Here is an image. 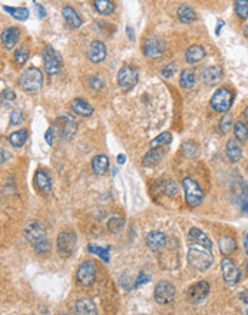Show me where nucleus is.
Here are the masks:
<instances>
[{
	"mask_svg": "<svg viewBox=\"0 0 248 315\" xmlns=\"http://www.w3.org/2000/svg\"><path fill=\"white\" fill-rule=\"evenodd\" d=\"M186 259L189 267L197 271H207L214 262L213 242L208 235L198 228H191L188 232Z\"/></svg>",
	"mask_w": 248,
	"mask_h": 315,
	"instance_id": "obj_1",
	"label": "nucleus"
},
{
	"mask_svg": "<svg viewBox=\"0 0 248 315\" xmlns=\"http://www.w3.org/2000/svg\"><path fill=\"white\" fill-rule=\"evenodd\" d=\"M19 85L26 92H37L43 85V73L37 67H28L20 73Z\"/></svg>",
	"mask_w": 248,
	"mask_h": 315,
	"instance_id": "obj_2",
	"label": "nucleus"
},
{
	"mask_svg": "<svg viewBox=\"0 0 248 315\" xmlns=\"http://www.w3.org/2000/svg\"><path fill=\"white\" fill-rule=\"evenodd\" d=\"M55 130L61 142H67L75 136L78 130V124L72 115L63 113L61 116H58V119L55 121Z\"/></svg>",
	"mask_w": 248,
	"mask_h": 315,
	"instance_id": "obj_3",
	"label": "nucleus"
},
{
	"mask_svg": "<svg viewBox=\"0 0 248 315\" xmlns=\"http://www.w3.org/2000/svg\"><path fill=\"white\" fill-rule=\"evenodd\" d=\"M235 94L232 91H230L228 88H219L215 94L211 97V106L215 112L219 113H225L231 109L232 102H234Z\"/></svg>",
	"mask_w": 248,
	"mask_h": 315,
	"instance_id": "obj_4",
	"label": "nucleus"
},
{
	"mask_svg": "<svg viewBox=\"0 0 248 315\" xmlns=\"http://www.w3.org/2000/svg\"><path fill=\"white\" fill-rule=\"evenodd\" d=\"M76 242H78V236L73 231L67 229V231L61 232L58 235V239H56L58 253L62 258H69L76 248Z\"/></svg>",
	"mask_w": 248,
	"mask_h": 315,
	"instance_id": "obj_5",
	"label": "nucleus"
},
{
	"mask_svg": "<svg viewBox=\"0 0 248 315\" xmlns=\"http://www.w3.org/2000/svg\"><path fill=\"white\" fill-rule=\"evenodd\" d=\"M42 58H43V67L48 75H56L61 72L63 66L62 58L59 52H56L52 46H45L42 52Z\"/></svg>",
	"mask_w": 248,
	"mask_h": 315,
	"instance_id": "obj_6",
	"label": "nucleus"
},
{
	"mask_svg": "<svg viewBox=\"0 0 248 315\" xmlns=\"http://www.w3.org/2000/svg\"><path fill=\"white\" fill-rule=\"evenodd\" d=\"M25 238L32 244V247H37L39 244L48 241V236H46V231L43 228V225L37 220H29L26 225H25Z\"/></svg>",
	"mask_w": 248,
	"mask_h": 315,
	"instance_id": "obj_7",
	"label": "nucleus"
},
{
	"mask_svg": "<svg viewBox=\"0 0 248 315\" xmlns=\"http://www.w3.org/2000/svg\"><path fill=\"white\" fill-rule=\"evenodd\" d=\"M96 278V264L93 261H85L79 265L76 271V283L82 288H88L95 283Z\"/></svg>",
	"mask_w": 248,
	"mask_h": 315,
	"instance_id": "obj_8",
	"label": "nucleus"
},
{
	"mask_svg": "<svg viewBox=\"0 0 248 315\" xmlns=\"http://www.w3.org/2000/svg\"><path fill=\"white\" fill-rule=\"evenodd\" d=\"M182 187H184V192H185L186 204L191 208L198 206L204 199V192L199 188V185L192 178H185L182 181Z\"/></svg>",
	"mask_w": 248,
	"mask_h": 315,
	"instance_id": "obj_9",
	"label": "nucleus"
},
{
	"mask_svg": "<svg viewBox=\"0 0 248 315\" xmlns=\"http://www.w3.org/2000/svg\"><path fill=\"white\" fill-rule=\"evenodd\" d=\"M138 78H139V75H138L136 67L131 66V64H125L118 72V85L121 89L129 91L138 83Z\"/></svg>",
	"mask_w": 248,
	"mask_h": 315,
	"instance_id": "obj_10",
	"label": "nucleus"
},
{
	"mask_svg": "<svg viewBox=\"0 0 248 315\" xmlns=\"http://www.w3.org/2000/svg\"><path fill=\"white\" fill-rule=\"evenodd\" d=\"M142 50L149 59H159L165 52V42L155 34H151L145 39Z\"/></svg>",
	"mask_w": 248,
	"mask_h": 315,
	"instance_id": "obj_11",
	"label": "nucleus"
},
{
	"mask_svg": "<svg viewBox=\"0 0 248 315\" xmlns=\"http://www.w3.org/2000/svg\"><path fill=\"white\" fill-rule=\"evenodd\" d=\"M221 271H222V278L230 286H235L241 280V272L238 267L228 258L221 261Z\"/></svg>",
	"mask_w": 248,
	"mask_h": 315,
	"instance_id": "obj_12",
	"label": "nucleus"
},
{
	"mask_svg": "<svg viewBox=\"0 0 248 315\" xmlns=\"http://www.w3.org/2000/svg\"><path fill=\"white\" fill-rule=\"evenodd\" d=\"M154 297H155L156 302L161 304V305L171 304L174 301V298H175V286L171 283L161 281V283L156 284Z\"/></svg>",
	"mask_w": 248,
	"mask_h": 315,
	"instance_id": "obj_13",
	"label": "nucleus"
},
{
	"mask_svg": "<svg viewBox=\"0 0 248 315\" xmlns=\"http://www.w3.org/2000/svg\"><path fill=\"white\" fill-rule=\"evenodd\" d=\"M210 294V284L207 281H199L194 284L188 291V301L192 304H201Z\"/></svg>",
	"mask_w": 248,
	"mask_h": 315,
	"instance_id": "obj_14",
	"label": "nucleus"
},
{
	"mask_svg": "<svg viewBox=\"0 0 248 315\" xmlns=\"http://www.w3.org/2000/svg\"><path fill=\"white\" fill-rule=\"evenodd\" d=\"M106 46L102 40H93L88 47V59L92 63H100L106 58Z\"/></svg>",
	"mask_w": 248,
	"mask_h": 315,
	"instance_id": "obj_15",
	"label": "nucleus"
},
{
	"mask_svg": "<svg viewBox=\"0 0 248 315\" xmlns=\"http://www.w3.org/2000/svg\"><path fill=\"white\" fill-rule=\"evenodd\" d=\"M33 182H34L36 189L39 192H42L43 195H49L50 193V190H52V179H50V176L45 171H42V169L36 171Z\"/></svg>",
	"mask_w": 248,
	"mask_h": 315,
	"instance_id": "obj_16",
	"label": "nucleus"
},
{
	"mask_svg": "<svg viewBox=\"0 0 248 315\" xmlns=\"http://www.w3.org/2000/svg\"><path fill=\"white\" fill-rule=\"evenodd\" d=\"M168 242V238L164 232L159 231H152L147 235V245L149 247L151 251H159L162 250Z\"/></svg>",
	"mask_w": 248,
	"mask_h": 315,
	"instance_id": "obj_17",
	"label": "nucleus"
},
{
	"mask_svg": "<svg viewBox=\"0 0 248 315\" xmlns=\"http://www.w3.org/2000/svg\"><path fill=\"white\" fill-rule=\"evenodd\" d=\"M62 16L66 22V25L70 28V29H79L82 26V19L79 16V13L70 7V6H65L62 9Z\"/></svg>",
	"mask_w": 248,
	"mask_h": 315,
	"instance_id": "obj_18",
	"label": "nucleus"
},
{
	"mask_svg": "<svg viewBox=\"0 0 248 315\" xmlns=\"http://www.w3.org/2000/svg\"><path fill=\"white\" fill-rule=\"evenodd\" d=\"M222 79V69L219 66H210L202 72V80L208 86H214Z\"/></svg>",
	"mask_w": 248,
	"mask_h": 315,
	"instance_id": "obj_19",
	"label": "nucleus"
},
{
	"mask_svg": "<svg viewBox=\"0 0 248 315\" xmlns=\"http://www.w3.org/2000/svg\"><path fill=\"white\" fill-rule=\"evenodd\" d=\"M20 37V31L17 28H7L6 31H3L1 33V45L6 49H13L17 45V40Z\"/></svg>",
	"mask_w": 248,
	"mask_h": 315,
	"instance_id": "obj_20",
	"label": "nucleus"
},
{
	"mask_svg": "<svg viewBox=\"0 0 248 315\" xmlns=\"http://www.w3.org/2000/svg\"><path fill=\"white\" fill-rule=\"evenodd\" d=\"M205 58V49L201 45H192L186 49L185 52V61L189 64H195V63L201 62Z\"/></svg>",
	"mask_w": 248,
	"mask_h": 315,
	"instance_id": "obj_21",
	"label": "nucleus"
},
{
	"mask_svg": "<svg viewBox=\"0 0 248 315\" xmlns=\"http://www.w3.org/2000/svg\"><path fill=\"white\" fill-rule=\"evenodd\" d=\"M164 157H165V149H164V146H154V148L144 157L142 163H144V166H155V165H158V163L162 160V158Z\"/></svg>",
	"mask_w": 248,
	"mask_h": 315,
	"instance_id": "obj_22",
	"label": "nucleus"
},
{
	"mask_svg": "<svg viewBox=\"0 0 248 315\" xmlns=\"http://www.w3.org/2000/svg\"><path fill=\"white\" fill-rule=\"evenodd\" d=\"M75 313L81 315H95L98 314L96 305L88 298H79L75 304Z\"/></svg>",
	"mask_w": 248,
	"mask_h": 315,
	"instance_id": "obj_23",
	"label": "nucleus"
},
{
	"mask_svg": "<svg viewBox=\"0 0 248 315\" xmlns=\"http://www.w3.org/2000/svg\"><path fill=\"white\" fill-rule=\"evenodd\" d=\"M70 109L79 115V116H91L93 113V108L83 99L78 97V99H73L72 103H70Z\"/></svg>",
	"mask_w": 248,
	"mask_h": 315,
	"instance_id": "obj_24",
	"label": "nucleus"
},
{
	"mask_svg": "<svg viewBox=\"0 0 248 315\" xmlns=\"http://www.w3.org/2000/svg\"><path fill=\"white\" fill-rule=\"evenodd\" d=\"M227 157L231 162H238L243 157V149L238 143V139H228L227 142Z\"/></svg>",
	"mask_w": 248,
	"mask_h": 315,
	"instance_id": "obj_25",
	"label": "nucleus"
},
{
	"mask_svg": "<svg viewBox=\"0 0 248 315\" xmlns=\"http://www.w3.org/2000/svg\"><path fill=\"white\" fill-rule=\"evenodd\" d=\"M92 169L98 176H102L109 169V159L105 155H96L92 159Z\"/></svg>",
	"mask_w": 248,
	"mask_h": 315,
	"instance_id": "obj_26",
	"label": "nucleus"
},
{
	"mask_svg": "<svg viewBox=\"0 0 248 315\" xmlns=\"http://www.w3.org/2000/svg\"><path fill=\"white\" fill-rule=\"evenodd\" d=\"M178 19H180L181 23L188 25V23H192V22L197 20V15H195L194 9L189 7L188 4H181L178 7Z\"/></svg>",
	"mask_w": 248,
	"mask_h": 315,
	"instance_id": "obj_27",
	"label": "nucleus"
},
{
	"mask_svg": "<svg viewBox=\"0 0 248 315\" xmlns=\"http://www.w3.org/2000/svg\"><path fill=\"white\" fill-rule=\"evenodd\" d=\"M93 6L96 12L102 16L112 15L115 10V3L112 0H93Z\"/></svg>",
	"mask_w": 248,
	"mask_h": 315,
	"instance_id": "obj_28",
	"label": "nucleus"
},
{
	"mask_svg": "<svg viewBox=\"0 0 248 315\" xmlns=\"http://www.w3.org/2000/svg\"><path fill=\"white\" fill-rule=\"evenodd\" d=\"M26 141H28V130L26 129H19L9 136V142L15 148H22L26 143Z\"/></svg>",
	"mask_w": 248,
	"mask_h": 315,
	"instance_id": "obj_29",
	"label": "nucleus"
},
{
	"mask_svg": "<svg viewBox=\"0 0 248 315\" xmlns=\"http://www.w3.org/2000/svg\"><path fill=\"white\" fill-rule=\"evenodd\" d=\"M195 72L194 69H184L181 72V76H180V85L184 88V89H191L194 85H195Z\"/></svg>",
	"mask_w": 248,
	"mask_h": 315,
	"instance_id": "obj_30",
	"label": "nucleus"
},
{
	"mask_svg": "<svg viewBox=\"0 0 248 315\" xmlns=\"http://www.w3.org/2000/svg\"><path fill=\"white\" fill-rule=\"evenodd\" d=\"M218 245H219V251H221L222 255H230V253H232V252L235 251V248H237L235 241L231 236H228V235L221 236Z\"/></svg>",
	"mask_w": 248,
	"mask_h": 315,
	"instance_id": "obj_31",
	"label": "nucleus"
},
{
	"mask_svg": "<svg viewBox=\"0 0 248 315\" xmlns=\"http://www.w3.org/2000/svg\"><path fill=\"white\" fill-rule=\"evenodd\" d=\"M3 10L7 12L10 16H13L15 19L25 22L29 17V10L26 7H10V6H3Z\"/></svg>",
	"mask_w": 248,
	"mask_h": 315,
	"instance_id": "obj_32",
	"label": "nucleus"
},
{
	"mask_svg": "<svg viewBox=\"0 0 248 315\" xmlns=\"http://www.w3.org/2000/svg\"><path fill=\"white\" fill-rule=\"evenodd\" d=\"M13 59L17 64H25L26 61L29 59V49L26 45H20L16 50H15V55H13Z\"/></svg>",
	"mask_w": 248,
	"mask_h": 315,
	"instance_id": "obj_33",
	"label": "nucleus"
},
{
	"mask_svg": "<svg viewBox=\"0 0 248 315\" xmlns=\"http://www.w3.org/2000/svg\"><path fill=\"white\" fill-rule=\"evenodd\" d=\"M125 225V220L122 217H119V215H114V217H111L109 220H108V229H109V232H112V234H118L122 228H124Z\"/></svg>",
	"mask_w": 248,
	"mask_h": 315,
	"instance_id": "obj_34",
	"label": "nucleus"
},
{
	"mask_svg": "<svg viewBox=\"0 0 248 315\" xmlns=\"http://www.w3.org/2000/svg\"><path fill=\"white\" fill-rule=\"evenodd\" d=\"M234 133H235V138L241 142H246L248 139V125L241 122V121H237L235 125H234Z\"/></svg>",
	"mask_w": 248,
	"mask_h": 315,
	"instance_id": "obj_35",
	"label": "nucleus"
},
{
	"mask_svg": "<svg viewBox=\"0 0 248 315\" xmlns=\"http://www.w3.org/2000/svg\"><path fill=\"white\" fill-rule=\"evenodd\" d=\"M234 9L237 16L241 20H247L248 17V0H235L234 1Z\"/></svg>",
	"mask_w": 248,
	"mask_h": 315,
	"instance_id": "obj_36",
	"label": "nucleus"
},
{
	"mask_svg": "<svg viewBox=\"0 0 248 315\" xmlns=\"http://www.w3.org/2000/svg\"><path fill=\"white\" fill-rule=\"evenodd\" d=\"M182 155L185 158H194L198 154V145L194 141H186L181 146Z\"/></svg>",
	"mask_w": 248,
	"mask_h": 315,
	"instance_id": "obj_37",
	"label": "nucleus"
},
{
	"mask_svg": "<svg viewBox=\"0 0 248 315\" xmlns=\"http://www.w3.org/2000/svg\"><path fill=\"white\" fill-rule=\"evenodd\" d=\"M172 142V135L171 132H162L161 135H158L155 139L151 142V146H166Z\"/></svg>",
	"mask_w": 248,
	"mask_h": 315,
	"instance_id": "obj_38",
	"label": "nucleus"
},
{
	"mask_svg": "<svg viewBox=\"0 0 248 315\" xmlns=\"http://www.w3.org/2000/svg\"><path fill=\"white\" fill-rule=\"evenodd\" d=\"M219 130H221V133H228L230 132V129H231V126L232 125V116H231V113H224V116L219 119Z\"/></svg>",
	"mask_w": 248,
	"mask_h": 315,
	"instance_id": "obj_39",
	"label": "nucleus"
},
{
	"mask_svg": "<svg viewBox=\"0 0 248 315\" xmlns=\"http://www.w3.org/2000/svg\"><path fill=\"white\" fill-rule=\"evenodd\" d=\"M109 247H105V248H102V247H96V245H89L88 247V251L92 252V253H96V255H99L105 262H109Z\"/></svg>",
	"mask_w": 248,
	"mask_h": 315,
	"instance_id": "obj_40",
	"label": "nucleus"
},
{
	"mask_svg": "<svg viewBox=\"0 0 248 315\" xmlns=\"http://www.w3.org/2000/svg\"><path fill=\"white\" fill-rule=\"evenodd\" d=\"M23 122V112L20 109H13L10 113V125L17 126Z\"/></svg>",
	"mask_w": 248,
	"mask_h": 315,
	"instance_id": "obj_41",
	"label": "nucleus"
},
{
	"mask_svg": "<svg viewBox=\"0 0 248 315\" xmlns=\"http://www.w3.org/2000/svg\"><path fill=\"white\" fill-rule=\"evenodd\" d=\"M177 69H178V64H177V63H169V64H166V66L162 69L161 75H162V78H171V76H174V75L177 73Z\"/></svg>",
	"mask_w": 248,
	"mask_h": 315,
	"instance_id": "obj_42",
	"label": "nucleus"
},
{
	"mask_svg": "<svg viewBox=\"0 0 248 315\" xmlns=\"http://www.w3.org/2000/svg\"><path fill=\"white\" fill-rule=\"evenodd\" d=\"M1 99H3V103L7 106V105H10V102H13L16 99V94L12 89H4L1 92Z\"/></svg>",
	"mask_w": 248,
	"mask_h": 315,
	"instance_id": "obj_43",
	"label": "nucleus"
},
{
	"mask_svg": "<svg viewBox=\"0 0 248 315\" xmlns=\"http://www.w3.org/2000/svg\"><path fill=\"white\" fill-rule=\"evenodd\" d=\"M89 86L93 91H100L103 88V82L99 76H91L89 78Z\"/></svg>",
	"mask_w": 248,
	"mask_h": 315,
	"instance_id": "obj_44",
	"label": "nucleus"
},
{
	"mask_svg": "<svg viewBox=\"0 0 248 315\" xmlns=\"http://www.w3.org/2000/svg\"><path fill=\"white\" fill-rule=\"evenodd\" d=\"M33 250L37 252V253H48L49 250H50V244H49V241H45V242L39 244L37 247H34Z\"/></svg>",
	"mask_w": 248,
	"mask_h": 315,
	"instance_id": "obj_45",
	"label": "nucleus"
},
{
	"mask_svg": "<svg viewBox=\"0 0 248 315\" xmlns=\"http://www.w3.org/2000/svg\"><path fill=\"white\" fill-rule=\"evenodd\" d=\"M45 139H46V143H48L49 146L53 145V130H52V127H49V129L46 130V133H45Z\"/></svg>",
	"mask_w": 248,
	"mask_h": 315,
	"instance_id": "obj_46",
	"label": "nucleus"
},
{
	"mask_svg": "<svg viewBox=\"0 0 248 315\" xmlns=\"http://www.w3.org/2000/svg\"><path fill=\"white\" fill-rule=\"evenodd\" d=\"M149 281V277H147L145 274H139V277H138V280H136V283H135V288H138L141 284L144 283H148Z\"/></svg>",
	"mask_w": 248,
	"mask_h": 315,
	"instance_id": "obj_47",
	"label": "nucleus"
},
{
	"mask_svg": "<svg viewBox=\"0 0 248 315\" xmlns=\"http://www.w3.org/2000/svg\"><path fill=\"white\" fill-rule=\"evenodd\" d=\"M36 9H37V16H39L40 19H43V17L46 16L45 7H43V6H40V4H36Z\"/></svg>",
	"mask_w": 248,
	"mask_h": 315,
	"instance_id": "obj_48",
	"label": "nucleus"
},
{
	"mask_svg": "<svg viewBox=\"0 0 248 315\" xmlns=\"http://www.w3.org/2000/svg\"><path fill=\"white\" fill-rule=\"evenodd\" d=\"M243 313L248 314V297H244L243 299Z\"/></svg>",
	"mask_w": 248,
	"mask_h": 315,
	"instance_id": "obj_49",
	"label": "nucleus"
},
{
	"mask_svg": "<svg viewBox=\"0 0 248 315\" xmlns=\"http://www.w3.org/2000/svg\"><path fill=\"white\" fill-rule=\"evenodd\" d=\"M116 159H118V163H119V165H124L125 162H126V157H125L124 154H122V155H118Z\"/></svg>",
	"mask_w": 248,
	"mask_h": 315,
	"instance_id": "obj_50",
	"label": "nucleus"
},
{
	"mask_svg": "<svg viewBox=\"0 0 248 315\" xmlns=\"http://www.w3.org/2000/svg\"><path fill=\"white\" fill-rule=\"evenodd\" d=\"M243 209L248 212V193L247 196H244V202H243Z\"/></svg>",
	"mask_w": 248,
	"mask_h": 315,
	"instance_id": "obj_51",
	"label": "nucleus"
},
{
	"mask_svg": "<svg viewBox=\"0 0 248 315\" xmlns=\"http://www.w3.org/2000/svg\"><path fill=\"white\" fill-rule=\"evenodd\" d=\"M126 32H128V37H129L131 40H133V32H131V28H129V26L126 28Z\"/></svg>",
	"mask_w": 248,
	"mask_h": 315,
	"instance_id": "obj_52",
	"label": "nucleus"
},
{
	"mask_svg": "<svg viewBox=\"0 0 248 315\" xmlns=\"http://www.w3.org/2000/svg\"><path fill=\"white\" fill-rule=\"evenodd\" d=\"M243 116H244V119H246V124L248 125V106L244 109V113H243Z\"/></svg>",
	"mask_w": 248,
	"mask_h": 315,
	"instance_id": "obj_53",
	"label": "nucleus"
},
{
	"mask_svg": "<svg viewBox=\"0 0 248 315\" xmlns=\"http://www.w3.org/2000/svg\"><path fill=\"white\" fill-rule=\"evenodd\" d=\"M224 26V22L222 20H219L218 22V26H217V34H219V32H221V28Z\"/></svg>",
	"mask_w": 248,
	"mask_h": 315,
	"instance_id": "obj_54",
	"label": "nucleus"
},
{
	"mask_svg": "<svg viewBox=\"0 0 248 315\" xmlns=\"http://www.w3.org/2000/svg\"><path fill=\"white\" fill-rule=\"evenodd\" d=\"M6 162V158H4V149H1V163Z\"/></svg>",
	"mask_w": 248,
	"mask_h": 315,
	"instance_id": "obj_55",
	"label": "nucleus"
},
{
	"mask_svg": "<svg viewBox=\"0 0 248 315\" xmlns=\"http://www.w3.org/2000/svg\"><path fill=\"white\" fill-rule=\"evenodd\" d=\"M244 245H246V250H247V255H248V234L246 236V241H244Z\"/></svg>",
	"mask_w": 248,
	"mask_h": 315,
	"instance_id": "obj_56",
	"label": "nucleus"
}]
</instances>
